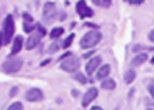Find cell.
Returning <instances> with one entry per match:
<instances>
[{"label":"cell","mask_w":154,"mask_h":110,"mask_svg":"<svg viewBox=\"0 0 154 110\" xmlns=\"http://www.w3.org/2000/svg\"><path fill=\"white\" fill-rule=\"evenodd\" d=\"M15 33V22L12 15H7L3 20V29L0 31V40H2V43L4 45H8L12 40V35Z\"/></svg>","instance_id":"cell-1"},{"label":"cell","mask_w":154,"mask_h":110,"mask_svg":"<svg viewBox=\"0 0 154 110\" xmlns=\"http://www.w3.org/2000/svg\"><path fill=\"white\" fill-rule=\"evenodd\" d=\"M102 40V34L98 30H93V31H89L81 38V48L82 49H91L96 45H98L100 41Z\"/></svg>","instance_id":"cell-2"},{"label":"cell","mask_w":154,"mask_h":110,"mask_svg":"<svg viewBox=\"0 0 154 110\" xmlns=\"http://www.w3.org/2000/svg\"><path fill=\"white\" fill-rule=\"evenodd\" d=\"M57 7H56L55 3H52V1H48V3H45V6H44V10H42V19L44 22L47 25L52 23L53 20L57 18Z\"/></svg>","instance_id":"cell-3"},{"label":"cell","mask_w":154,"mask_h":110,"mask_svg":"<svg viewBox=\"0 0 154 110\" xmlns=\"http://www.w3.org/2000/svg\"><path fill=\"white\" fill-rule=\"evenodd\" d=\"M22 65H23V60H22V58L12 57V58H8L7 61H4L2 68H3V71L6 73H15V72H18V71H20Z\"/></svg>","instance_id":"cell-4"},{"label":"cell","mask_w":154,"mask_h":110,"mask_svg":"<svg viewBox=\"0 0 154 110\" xmlns=\"http://www.w3.org/2000/svg\"><path fill=\"white\" fill-rule=\"evenodd\" d=\"M81 67V60L75 56H70V57L64 58L61 60V64H60V68L66 72H76Z\"/></svg>","instance_id":"cell-5"},{"label":"cell","mask_w":154,"mask_h":110,"mask_svg":"<svg viewBox=\"0 0 154 110\" xmlns=\"http://www.w3.org/2000/svg\"><path fill=\"white\" fill-rule=\"evenodd\" d=\"M76 12H78V15L81 18H90L94 15L93 10L90 8V7H87L86 4V0H79L78 3H76Z\"/></svg>","instance_id":"cell-6"},{"label":"cell","mask_w":154,"mask_h":110,"mask_svg":"<svg viewBox=\"0 0 154 110\" xmlns=\"http://www.w3.org/2000/svg\"><path fill=\"white\" fill-rule=\"evenodd\" d=\"M101 63H102V58H101V56H94V57H91L90 60L87 61V64H86V73L89 76L90 75H93L94 73V71H97L98 70V67L101 65Z\"/></svg>","instance_id":"cell-7"},{"label":"cell","mask_w":154,"mask_h":110,"mask_svg":"<svg viewBox=\"0 0 154 110\" xmlns=\"http://www.w3.org/2000/svg\"><path fill=\"white\" fill-rule=\"evenodd\" d=\"M25 98H26V101L29 102H40L44 99V93L40 90V88H30V90L26 91V94H25Z\"/></svg>","instance_id":"cell-8"},{"label":"cell","mask_w":154,"mask_h":110,"mask_svg":"<svg viewBox=\"0 0 154 110\" xmlns=\"http://www.w3.org/2000/svg\"><path fill=\"white\" fill-rule=\"evenodd\" d=\"M97 95H98V90H97L96 87H90V88L85 93L83 98H82V106L87 107L91 103V102L94 101V99L97 98Z\"/></svg>","instance_id":"cell-9"},{"label":"cell","mask_w":154,"mask_h":110,"mask_svg":"<svg viewBox=\"0 0 154 110\" xmlns=\"http://www.w3.org/2000/svg\"><path fill=\"white\" fill-rule=\"evenodd\" d=\"M41 38H42V35H41L38 31H34L33 34H30V37L26 40V42H25V48H26L27 50L34 49L38 43L41 42Z\"/></svg>","instance_id":"cell-10"},{"label":"cell","mask_w":154,"mask_h":110,"mask_svg":"<svg viewBox=\"0 0 154 110\" xmlns=\"http://www.w3.org/2000/svg\"><path fill=\"white\" fill-rule=\"evenodd\" d=\"M23 48V37L22 35H17L12 41V48H11V56H15L22 50Z\"/></svg>","instance_id":"cell-11"},{"label":"cell","mask_w":154,"mask_h":110,"mask_svg":"<svg viewBox=\"0 0 154 110\" xmlns=\"http://www.w3.org/2000/svg\"><path fill=\"white\" fill-rule=\"evenodd\" d=\"M34 29H35L34 19L29 14H23V30L26 33H32Z\"/></svg>","instance_id":"cell-12"},{"label":"cell","mask_w":154,"mask_h":110,"mask_svg":"<svg viewBox=\"0 0 154 110\" xmlns=\"http://www.w3.org/2000/svg\"><path fill=\"white\" fill-rule=\"evenodd\" d=\"M111 73V65L109 64H104V65H100L98 70H97V79H105L109 76Z\"/></svg>","instance_id":"cell-13"},{"label":"cell","mask_w":154,"mask_h":110,"mask_svg":"<svg viewBox=\"0 0 154 110\" xmlns=\"http://www.w3.org/2000/svg\"><path fill=\"white\" fill-rule=\"evenodd\" d=\"M147 58L149 57L146 53H137V56L132 58L131 64H132V67H139V65H142V64H145L147 61Z\"/></svg>","instance_id":"cell-14"},{"label":"cell","mask_w":154,"mask_h":110,"mask_svg":"<svg viewBox=\"0 0 154 110\" xmlns=\"http://www.w3.org/2000/svg\"><path fill=\"white\" fill-rule=\"evenodd\" d=\"M101 88H104V90H115V88H116V82H115L113 79H111V78L102 79Z\"/></svg>","instance_id":"cell-15"},{"label":"cell","mask_w":154,"mask_h":110,"mask_svg":"<svg viewBox=\"0 0 154 110\" xmlns=\"http://www.w3.org/2000/svg\"><path fill=\"white\" fill-rule=\"evenodd\" d=\"M135 78H137V72H135V71L131 68V70L125 71V73H124V83L131 84L132 82L135 80Z\"/></svg>","instance_id":"cell-16"},{"label":"cell","mask_w":154,"mask_h":110,"mask_svg":"<svg viewBox=\"0 0 154 110\" xmlns=\"http://www.w3.org/2000/svg\"><path fill=\"white\" fill-rule=\"evenodd\" d=\"M91 1L93 4H96L97 7H101V8H108L112 4V0H91Z\"/></svg>","instance_id":"cell-17"},{"label":"cell","mask_w":154,"mask_h":110,"mask_svg":"<svg viewBox=\"0 0 154 110\" xmlns=\"http://www.w3.org/2000/svg\"><path fill=\"white\" fill-rule=\"evenodd\" d=\"M64 33V29L63 27H55V29H52V31H51V38H53V40H55V38H59L60 37L61 34H63Z\"/></svg>","instance_id":"cell-18"},{"label":"cell","mask_w":154,"mask_h":110,"mask_svg":"<svg viewBox=\"0 0 154 110\" xmlns=\"http://www.w3.org/2000/svg\"><path fill=\"white\" fill-rule=\"evenodd\" d=\"M72 78L75 79L76 82H79L81 84H86V83H87V78L83 75V73H81V72H75Z\"/></svg>","instance_id":"cell-19"},{"label":"cell","mask_w":154,"mask_h":110,"mask_svg":"<svg viewBox=\"0 0 154 110\" xmlns=\"http://www.w3.org/2000/svg\"><path fill=\"white\" fill-rule=\"evenodd\" d=\"M74 38H75V35H74V34H70L67 38H66V40H64V42H63V45H61V46H63L64 49H67V48H70L71 45H72Z\"/></svg>","instance_id":"cell-20"},{"label":"cell","mask_w":154,"mask_h":110,"mask_svg":"<svg viewBox=\"0 0 154 110\" xmlns=\"http://www.w3.org/2000/svg\"><path fill=\"white\" fill-rule=\"evenodd\" d=\"M7 110H23V105L20 103V102H12Z\"/></svg>","instance_id":"cell-21"},{"label":"cell","mask_w":154,"mask_h":110,"mask_svg":"<svg viewBox=\"0 0 154 110\" xmlns=\"http://www.w3.org/2000/svg\"><path fill=\"white\" fill-rule=\"evenodd\" d=\"M59 49H60V43H59V42H53V43H51V46L48 48V52H49V53H56Z\"/></svg>","instance_id":"cell-22"},{"label":"cell","mask_w":154,"mask_h":110,"mask_svg":"<svg viewBox=\"0 0 154 110\" xmlns=\"http://www.w3.org/2000/svg\"><path fill=\"white\" fill-rule=\"evenodd\" d=\"M147 90H149V93H150L151 98L154 99V79H153V80L149 82V84H147Z\"/></svg>","instance_id":"cell-23"},{"label":"cell","mask_w":154,"mask_h":110,"mask_svg":"<svg viewBox=\"0 0 154 110\" xmlns=\"http://www.w3.org/2000/svg\"><path fill=\"white\" fill-rule=\"evenodd\" d=\"M139 50H151V48H146V46H142V45H135L132 48V52H135V53H138Z\"/></svg>","instance_id":"cell-24"},{"label":"cell","mask_w":154,"mask_h":110,"mask_svg":"<svg viewBox=\"0 0 154 110\" xmlns=\"http://www.w3.org/2000/svg\"><path fill=\"white\" fill-rule=\"evenodd\" d=\"M35 29H37V31L40 33V34L42 35V37H44V35H45V34H47V30H45V27H44L42 25H40V23H38V25H35Z\"/></svg>","instance_id":"cell-25"},{"label":"cell","mask_w":154,"mask_h":110,"mask_svg":"<svg viewBox=\"0 0 154 110\" xmlns=\"http://www.w3.org/2000/svg\"><path fill=\"white\" fill-rule=\"evenodd\" d=\"M17 93H18V87H14V88L10 91V97H15L17 95Z\"/></svg>","instance_id":"cell-26"},{"label":"cell","mask_w":154,"mask_h":110,"mask_svg":"<svg viewBox=\"0 0 154 110\" xmlns=\"http://www.w3.org/2000/svg\"><path fill=\"white\" fill-rule=\"evenodd\" d=\"M127 1L131 4H140L142 1H145V0H127Z\"/></svg>","instance_id":"cell-27"},{"label":"cell","mask_w":154,"mask_h":110,"mask_svg":"<svg viewBox=\"0 0 154 110\" xmlns=\"http://www.w3.org/2000/svg\"><path fill=\"white\" fill-rule=\"evenodd\" d=\"M149 41H151V42L154 43V30H151V31L149 33Z\"/></svg>","instance_id":"cell-28"},{"label":"cell","mask_w":154,"mask_h":110,"mask_svg":"<svg viewBox=\"0 0 154 110\" xmlns=\"http://www.w3.org/2000/svg\"><path fill=\"white\" fill-rule=\"evenodd\" d=\"M90 110H104V109H102L101 106H93V107H91Z\"/></svg>","instance_id":"cell-29"},{"label":"cell","mask_w":154,"mask_h":110,"mask_svg":"<svg viewBox=\"0 0 154 110\" xmlns=\"http://www.w3.org/2000/svg\"><path fill=\"white\" fill-rule=\"evenodd\" d=\"M91 55H93V52H90V53H85V55H83V57H85V58H87V57H89V56H91Z\"/></svg>","instance_id":"cell-30"},{"label":"cell","mask_w":154,"mask_h":110,"mask_svg":"<svg viewBox=\"0 0 154 110\" xmlns=\"http://www.w3.org/2000/svg\"><path fill=\"white\" fill-rule=\"evenodd\" d=\"M72 95H79V91H72Z\"/></svg>","instance_id":"cell-31"},{"label":"cell","mask_w":154,"mask_h":110,"mask_svg":"<svg viewBox=\"0 0 154 110\" xmlns=\"http://www.w3.org/2000/svg\"><path fill=\"white\" fill-rule=\"evenodd\" d=\"M151 64L154 65V56H153V58H151Z\"/></svg>","instance_id":"cell-32"},{"label":"cell","mask_w":154,"mask_h":110,"mask_svg":"<svg viewBox=\"0 0 154 110\" xmlns=\"http://www.w3.org/2000/svg\"><path fill=\"white\" fill-rule=\"evenodd\" d=\"M115 110H119V109H115Z\"/></svg>","instance_id":"cell-33"},{"label":"cell","mask_w":154,"mask_h":110,"mask_svg":"<svg viewBox=\"0 0 154 110\" xmlns=\"http://www.w3.org/2000/svg\"><path fill=\"white\" fill-rule=\"evenodd\" d=\"M147 110H151V109H147Z\"/></svg>","instance_id":"cell-34"}]
</instances>
